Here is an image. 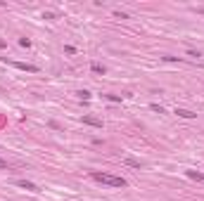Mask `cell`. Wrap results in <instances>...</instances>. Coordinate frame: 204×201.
I'll use <instances>...</instances> for the list:
<instances>
[{"label":"cell","instance_id":"10","mask_svg":"<svg viewBox=\"0 0 204 201\" xmlns=\"http://www.w3.org/2000/svg\"><path fill=\"white\" fill-rule=\"evenodd\" d=\"M150 109H152V111H157V114H164V107H162V104H150Z\"/></svg>","mask_w":204,"mask_h":201},{"label":"cell","instance_id":"4","mask_svg":"<svg viewBox=\"0 0 204 201\" xmlns=\"http://www.w3.org/2000/svg\"><path fill=\"white\" fill-rule=\"evenodd\" d=\"M176 114L180 116V118H195L197 114H192V111H188V109H176Z\"/></svg>","mask_w":204,"mask_h":201},{"label":"cell","instance_id":"9","mask_svg":"<svg viewBox=\"0 0 204 201\" xmlns=\"http://www.w3.org/2000/svg\"><path fill=\"white\" fill-rule=\"evenodd\" d=\"M76 95H78L81 100H90V92H88V90H78V92H76Z\"/></svg>","mask_w":204,"mask_h":201},{"label":"cell","instance_id":"14","mask_svg":"<svg viewBox=\"0 0 204 201\" xmlns=\"http://www.w3.org/2000/svg\"><path fill=\"white\" fill-rule=\"evenodd\" d=\"M0 168H7V161L5 159H0Z\"/></svg>","mask_w":204,"mask_h":201},{"label":"cell","instance_id":"6","mask_svg":"<svg viewBox=\"0 0 204 201\" xmlns=\"http://www.w3.org/2000/svg\"><path fill=\"white\" fill-rule=\"evenodd\" d=\"M17 69H21V71H38V66H33V64H21V62H17Z\"/></svg>","mask_w":204,"mask_h":201},{"label":"cell","instance_id":"1","mask_svg":"<svg viewBox=\"0 0 204 201\" xmlns=\"http://www.w3.org/2000/svg\"><path fill=\"white\" fill-rule=\"evenodd\" d=\"M90 177H93L95 182L109 185V187H126V180H123V177H116V175H109V173H97V170H93Z\"/></svg>","mask_w":204,"mask_h":201},{"label":"cell","instance_id":"7","mask_svg":"<svg viewBox=\"0 0 204 201\" xmlns=\"http://www.w3.org/2000/svg\"><path fill=\"white\" fill-rule=\"evenodd\" d=\"M90 69H93L95 74H104V66H102V64H97V62H93V64H90Z\"/></svg>","mask_w":204,"mask_h":201},{"label":"cell","instance_id":"2","mask_svg":"<svg viewBox=\"0 0 204 201\" xmlns=\"http://www.w3.org/2000/svg\"><path fill=\"white\" fill-rule=\"evenodd\" d=\"M83 123H86V126H93V128H102V121L95 118V116H83Z\"/></svg>","mask_w":204,"mask_h":201},{"label":"cell","instance_id":"3","mask_svg":"<svg viewBox=\"0 0 204 201\" xmlns=\"http://www.w3.org/2000/svg\"><path fill=\"white\" fill-rule=\"evenodd\" d=\"M17 185H19V187H24V189H29V192H41L33 182H29V180H17Z\"/></svg>","mask_w":204,"mask_h":201},{"label":"cell","instance_id":"5","mask_svg":"<svg viewBox=\"0 0 204 201\" xmlns=\"http://www.w3.org/2000/svg\"><path fill=\"white\" fill-rule=\"evenodd\" d=\"M123 163H126V166H131V168H140V166H143L138 159H131V156H126V159H123Z\"/></svg>","mask_w":204,"mask_h":201},{"label":"cell","instance_id":"12","mask_svg":"<svg viewBox=\"0 0 204 201\" xmlns=\"http://www.w3.org/2000/svg\"><path fill=\"white\" fill-rule=\"evenodd\" d=\"M64 52H67V54H76V47L74 45H67V47H64Z\"/></svg>","mask_w":204,"mask_h":201},{"label":"cell","instance_id":"13","mask_svg":"<svg viewBox=\"0 0 204 201\" xmlns=\"http://www.w3.org/2000/svg\"><path fill=\"white\" fill-rule=\"evenodd\" d=\"M19 45H21V47H29V45H31V40H29V38H21Z\"/></svg>","mask_w":204,"mask_h":201},{"label":"cell","instance_id":"8","mask_svg":"<svg viewBox=\"0 0 204 201\" xmlns=\"http://www.w3.org/2000/svg\"><path fill=\"white\" fill-rule=\"evenodd\" d=\"M188 177H192V180H204L202 173H195V170H188Z\"/></svg>","mask_w":204,"mask_h":201},{"label":"cell","instance_id":"11","mask_svg":"<svg viewBox=\"0 0 204 201\" xmlns=\"http://www.w3.org/2000/svg\"><path fill=\"white\" fill-rule=\"evenodd\" d=\"M104 97H107L109 102H121V97H119V95H104Z\"/></svg>","mask_w":204,"mask_h":201}]
</instances>
